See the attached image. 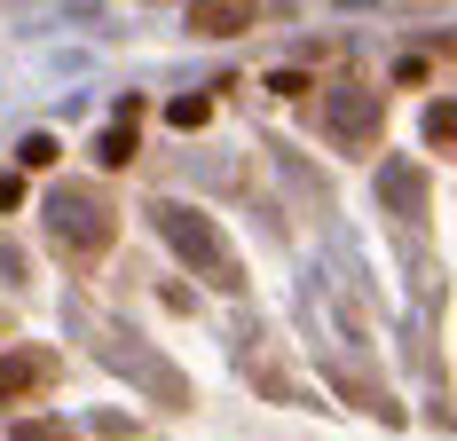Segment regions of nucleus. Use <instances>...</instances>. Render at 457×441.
<instances>
[{
    "instance_id": "nucleus-1",
    "label": "nucleus",
    "mask_w": 457,
    "mask_h": 441,
    "mask_svg": "<svg viewBox=\"0 0 457 441\" xmlns=\"http://www.w3.org/2000/svg\"><path fill=\"white\" fill-rule=\"evenodd\" d=\"M150 220H158V237H166L189 268H205L221 292H237V253L221 245V229L197 213V205H182V197H158V205H150Z\"/></svg>"
},
{
    "instance_id": "nucleus-2",
    "label": "nucleus",
    "mask_w": 457,
    "mask_h": 441,
    "mask_svg": "<svg viewBox=\"0 0 457 441\" xmlns=\"http://www.w3.org/2000/svg\"><path fill=\"white\" fill-rule=\"evenodd\" d=\"M47 229H55V245H63L71 261H95V253L111 245V205H103L95 189H55V197H47Z\"/></svg>"
},
{
    "instance_id": "nucleus-3",
    "label": "nucleus",
    "mask_w": 457,
    "mask_h": 441,
    "mask_svg": "<svg viewBox=\"0 0 457 441\" xmlns=\"http://www.w3.org/2000/svg\"><path fill=\"white\" fill-rule=\"evenodd\" d=\"M378 111H386V103H378L370 87L323 95V127H331V142H339V150H370V142H378Z\"/></svg>"
},
{
    "instance_id": "nucleus-4",
    "label": "nucleus",
    "mask_w": 457,
    "mask_h": 441,
    "mask_svg": "<svg viewBox=\"0 0 457 441\" xmlns=\"http://www.w3.org/2000/svg\"><path fill=\"white\" fill-rule=\"evenodd\" d=\"M63 379V362L47 347H0V410H16V402H32V395H47Z\"/></svg>"
},
{
    "instance_id": "nucleus-5",
    "label": "nucleus",
    "mask_w": 457,
    "mask_h": 441,
    "mask_svg": "<svg viewBox=\"0 0 457 441\" xmlns=\"http://www.w3.org/2000/svg\"><path fill=\"white\" fill-rule=\"evenodd\" d=\"M253 16H261V0H189V32H205V40L253 32Z\"/></svg>"
},
{
    "instance_id": "nucleus-6",
    "label": "nucleus",
    "mask_w": 457,
    "mask_h": 441,
    "mask_svg": "<svg viewBox=\"0 0 457 441\" xmlns=\"http://www.w3.org/2000/svg\"><path fill=\"white\" fill-rule=\"evenodd\" d=\"M378 197H386L403 220H418L426 213V174H418L411 158H395V166H378Z\"/></svg>"
},
{
    "instance_id": "nucleus-7",
    "label": "nucleus",
    "mask_w": 457,
    "mask_h": 441,
    "mask_svg": "<svg viewBox=\"0 0 457 441\" xmlns=\"http://www.w3.org/2000/svg\"><path fill=\"white\" fill-rule=\"evenodd\" d=\"M95 166H111V174H119V166H135V127H127V119L95 142Z\"/></svg>"
},
{
    "instance_id": "nucleus-8",
    "label": "nucleus",
    "mask_w": 457,
    "mask_h": 441,
    "mask_svg": "<svg viewBox=\"0 0 457 441\" xmlns=\"http://www.w3.org/2000/svg\"><path fill=\"white\" fill-rule=\"evenodd\" d=\"M426 142H450V150H457V95L426 111Z\"/></svg>"
},
{
    "instance_id": "nucleus-9",
    "label": "nucleus",
    "mask_w": 457,
    "mask_h": 441,
    "mask_svg": "<svg viewBox=\"0 0 457 441\" xmlns=\"http://www.w3.org/2000/svg\"><path fill=\"white\" fill-rule=\"evenodd\" d=\"M8 441H79V434H71L63 418H24V426H16Z\"/></svg>"
},
{
    "instance_id": "nucleus-10",
    "label": "nucleus",
    "mask_w": 457,
    "mask_h": 441,
    "mask_svg": "<svg viewBox=\"0 0 457 441\" xmlns=\"http://www.w3.org/2000/svg\"><path fill=\"white\" fill-rule=\"evenodd\" d=\"M166 119H174V127H205V119H213V103H205V95H182V103H166Z\"/></svg>"
},
{
    "instance_id": "nucleus-11",
    "label": "nucleus",
    "mask_w": 457,
    "mask_h": 441,
    "mask_svg": "<svg viewBox=\"0 0 457 441\" xmlns=\"http://www.w3.org/2000/svg\"><path fill=\"white\" fill-rule=\"evenodd\" d=\"M47 166H55V142L32 134V142H24V174H47Z\"/></svg>"
},
{
    "instance_id": "nucleus-12",
    "label": "nucleus",
    "mask_w": 457,
    "mask_h": 441,
    "mask_svg": "<svg viewBox=\"0 0 457 441\" xmlns=\"http://www.w3.org/2000/svg\"><path fill=\"white\" fill-rule=\"evenodd\" d=\"M24 205V174H0V213H16Z\"/></svg>"
}]
</instances>
